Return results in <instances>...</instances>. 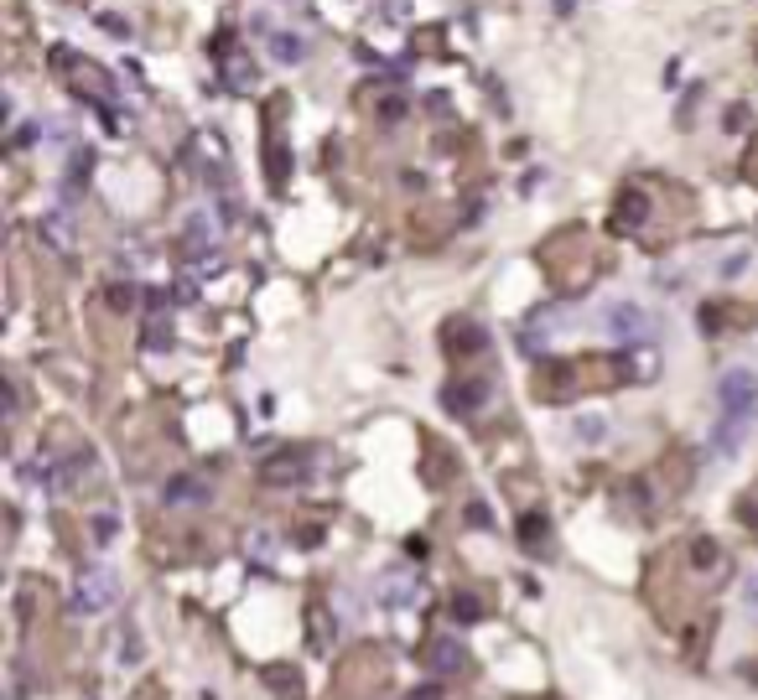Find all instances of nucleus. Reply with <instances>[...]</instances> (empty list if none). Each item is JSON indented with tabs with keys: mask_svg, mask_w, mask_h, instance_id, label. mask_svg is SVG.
<instances>
[{
	"mask_svg": "<svg viewBox=\"0 0 758 700\" xmlns=\"http://www.w3.org/2000/svg\"><path fill=\"white\" fill-rule=\"evenodd\" d=\"M120 654H125L130 664L141 659V639H135V628H130V633H125V643H120Z\"/></svg>",
	"mask_w": 758,
	"mask_h": 700,
	"instance_id": "nucleus-22",
	"label": "nucleus"
},
{
	"mask_svg": "<svg viewBox=\"0 0 758 700\" xmlns=\"http://www.w3.org/2000/svg\"><path fill=\"white\" fill-rule=\"evenodd\" d=\"M484 400H488V384H478V379L447 384V394H442V405H447L452 415H473V410H484Z\"/></svg>",
	"mask_w": 758,
	"mask_h": 700,
	"instance_id": "nucleus-7",
	"label": "nucleus"
},
{
	"mask_svg": "<svg viewBox=\"0 0 758 700\" xmlns=\"http://www.w3.org/2000/svg\"><path fill=\"white\" fill-rule=\"evenodd\" d=\"M447 348L452 353H484L488 337H484L478 322H447Z\"/></svg>",
	"mask_w": 758,
	"mask_h": 700,
	"instance_id": "nucleus-9",
	"label": "nucleus"
},
{
	"mask_svg": "<svg viewBox=\"0 0 758 700\" xmlns=\"http://www.w3.org/2000/svg\"><path fill=\"white\" fill-rule=\"evenodd\" d=\"M716 560H722L716 539H696V545H691V566H696V571H707V566H716Z\"/></svg>",
	"mask_w": 758,
	"mask_h": 700,
	"instance_id": "nucleus-17",
	"label": "nucleus"
},
{
	"mask_svg": "<svg viewBox=\"0 0 758 700\" xmlns=\"http://www.w3.org/2000/svg\"><path fill=\"white\" fill-rule=\"evenodd\" d=\"M644 218H650V198H644V192H624V198H618V213H613V224H618V228H639Z\"/></svg>",
	"mask_w": 758,
	"mask_h": 700,
	"instance_id": "nucleus-10",
	"label": "nucleus"
},
{
	"mask_svg": "<svg viewBox=\"0 0 758 700\" xmlns=\"http://www.w3.org/2000/svg\"><path fill=\"white\" fill-rule=\"evenodd\" d=\"M748 420H753V410H722V420H716L712 431V447L722 456H733L737 447H743V431H748Z\"/></svg>",
	"mask_w": 758,
	"mask_h": 700,
	"instance_id": "nucleus-6",
	"label": "nucleus"
},
{
	"mask_svg": "<svg viewBox=\"0 0 758 700\" xmlns=\"http://www.w3.org/2000/svg\"><path fill=\"white\" fill-rule=\"evenodd\" d=\"M426 664H431V675H458V669H463L467 664V649L458 639H431L426 643Z\"/></svg>",
	"mask_w": 758,
	"mask_h": 700,
	"instance_id": "nucleus-5",
	"label": "nucleus"
},
{
	"mask_svg": "<svg viewBox=\"0 0 758 700\" xmlns=\"http://www.w3.org/2000/svg\"><path fill=\"white\" fill-rule=\"evenodd\" d=\"M260 477H265V483H296V477H301V462H296V456H275V462L260 467Z\"/></svg>",
	"mask_w": 758,
	"mask_h": 700,
	"instance_id": "nucleus-13",
	"label": "nucleus"
},
{
	"mask_svg": "<svg viewBox=\"0 0 758 700\" xmlns=\"http://www.w3.org/2000/svg\"><path fill=\"white\" fill-rule=\"evenodd\" d=\"M748 607L758 612V581H748Z\"/></svg>",
	"mask_w": 758,
	"mask_h": 700,
	"instance_id": "nucleus-24",
	"label": "nucleus"
},
{
	"mask_svg": "<svg viewBox=\"0 0 758 700\" xmlns=\"http://www.w3.org/2000/svg\"><path fill=\"white\" fill-rule=\"evenodd\" d=\"M716 394H722V410H753L758 400V379L748 369H733L722 384H716Z\"/></svg>",
	"mask_w": 758,
	"mask_h": 700,
	"instance_id": "nucleus-3",
	"label": "nucleus"
},
{
	"mask_svg": "<svg viewBox=\"0 0 758 700\" xmlns=\"http://www.w3.org/2000/svg\"><path fill=\"white\" fill-rule=\"evenodd\" d=\"M265 685H271L275 695H301V680H296V669H281V664H271V669H265Z\"/></svg>",
	"mask_w": 758,
	"mask_h": 700,
	"instance_id": "nucleus-14",
	"label": "nucleus"
},
{
	"mask_svg": "<svg viewBox=\"0 0 758 700\" xmlns=\"http://www.w3.org/2000/svg\"><path fill=\"white\" fill-rule=\"evenodd\" d=\"M608 327L624 348H633V343H650L654 337V317L644 307H633V301H618V307L608 311Z\"/></svg>",
	"mask_w": 758,
	"mask_h": 700,
	"instance_id": "nucleus-1",
	"label": "nucleus"
},
{
	"mask_svg": "<svg viewBox=\"0 0 758 700\" xmlns=\"http://www.w3.org/2000/svg\"><path fill=\"white\" fill-rule=\"evenodd\" d=\"M109 307L130 311V307H135V286H109Z\"/></svg>",
	"mask_w": 758,
	"mask_h": 700,
	"instance_id": "nucleus-18",
	"label": "nucleus"
},
{
	"mask_svg": "<svg viewBox=\"0 0 758 700\" xmlns=\"http://www.w3.org/2000/svg\"><path fill=\"white\" fill-rule=\"evenodd\" d=\"M224 78H229V88H250V83H254V68H250L245 58H229V62H224Z\"/></svg>",
	"mask_w": 758,
	"mask_h": 700,
	"instance_id": "nucleus-15",
	"label": "nucleus"
},
{
	"mask_svg": "<svg viewBox=\"0 0 758 700\" xmlns=\"http://www.w3.org/2000/svg\"><path fill=\"white\" fill-rule=\"evenodd\" d=\"M198 498H208V488H203V477H192V473L167 477V488H162V503H171V509H182V503H198Z\"/></svg>",
	"mask_w": 758,
	"mask_h": 700,
	"instance_id": "nucleus-8",
	"label": "nucleus"
},
{
	"mask_svg": "<svg viewBox=\"0 0 758 700\" xmlns=\"http://www.w3.org/2000/svg\"><path fill=\"white\" fill-rule=\"evenodd\" d=\"M546 535H550L546 514H535V509H530V514H520V545H525L530 556H535V550H546Z\"/></svg>",
	"mask_w": 758,
	"mask_h": 700,
	"instance_id": "nucleus-11",
	"label": "nucleus"
},
{
	"mask_svg": "<svg viewBox=\"0 0 758 700\" xmlns=\"http://www.w3.org/2000/svg\"><path fill=\"white\" fill-rule=\"evenodd\" d=\"M115 530H120V524H115L109 514H99V519H94V539H99V545H109V539H115Z\"/></svg>",
	"mask_w": 758,
	"mask_h": 700,
	"instance_id": "nucleus-21",
	"label": "nucleus"
},
{
	"mask_svg": "<svg viewBox=\"0 0 758 700\" xmlns=\"http://www.w3.org/2000/svg\"><path fill=\"white\" fill-rule=\"evenodd\" d=\"M411 700H447V685H442V680H426V685H416V690H411Z\"/></svg>",
	"mask_w": 758,
	"mask_h": 700,
	"instance_id": "nucleus-19",
	"label": "nucleus"
},
{
	"mask_svg": "<svg viewBox=\"0 0 758 700\" xmlns=\"http://www.w3.org/2000/svg\"><path fill=\"white\" fill-rule=\"evenodd\" d=\"M478 618H484V602H478V592H458V597H452V622H458V628H473Z\"/></svg>",
	"mask_w": 758,
	"mask_h": 700,
	"instance_id": "nucleus-12",
	"label": "nucleus"
},
{
	"mask_svg": "<svg viewBox=\"0 0 758 700\" xmlns=\"http://www.w3.org/2000/svg\"><path fill=\"white\" fill-rule=\"evenodd\" d=\"M275 58H281V62H301V58H307V41L281 32V37H275Z\"/></svg>",
	"mask_w": 758,
	"mask_h": 700,
	"instance_id": "nucleus-16",
	"label": "nucleus"
},
{
	"mask_svg": "<svg viewBox=\"0 0 758 700\" xmlns=\"http://www.w3.org/2000/svg\"><path fill=\"white\" fill-rule=\"evenodd\" d=\"M577 436H582V441H603V420H597V415L577 420Z\"/></svg>",
	"mask_w": 758,
	"mask_h": 700,
	"instance_id": "nucleus-20",
	"label": "nucleus"
},
{
	"mask_svg": "<svg viewBox=\"0 0 758 700\" xmlns=\"http://www.w3.org/2000/svg\"><path fill=\"white\" fill-rule=\"evenodd\" d=\"M109 602H115V576H109L105 566L84 571L79 586H73V612H105Z\"/></svg>",
	"mask_w": 758,
	"mask_h": 700,
	"instance_id": "nucleus-2",
	"label": "nucleus"
},
{
	"mask_svg": "<svg viewBox=\"0 0 758 700\" xmlns=\"http://www.w3.org/2000/svg\"><path fill=\"white\" fill-rule=\"evenodd\" d=\"M37 234H42V244L58 249V254H73V244H79V234H73V213H68V207H52L42 224H37Z\"/></svg>",
	"mask_w": 758,
	"mask_h": 700,
	"instance_id": "nucleus-4",
	"label": "nucleus"
},
{
	"mask_svg": "<svg viewBox=\"0 0 758 700\" xmlns=\"http://www.w3.org/2000/svg\"><path fill=\"white\" fill-rule=\"evenodd\" d=\"M384 16H390V21H405V0H390V5H384Z\"/></svg>",
	"mask_w": 758,
	"mask_h": 700,
	"instance_id": "nucleus-23",
	"label": "nucleus"
}]
</instances>
